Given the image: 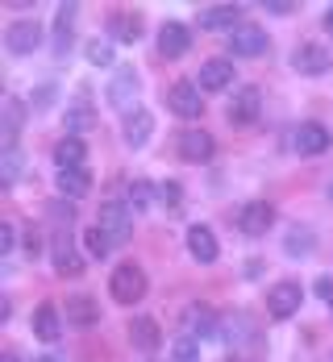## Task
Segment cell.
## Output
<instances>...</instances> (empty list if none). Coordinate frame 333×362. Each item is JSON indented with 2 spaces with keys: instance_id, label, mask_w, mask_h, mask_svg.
<instances>
[{
  "instance_id": "obj_23",
  "label": "cell",
  "mask_w": 333,
  "mask_h": 362,
  "mask_svg": "<svg viewBox=\"0 0 333 362\" xmlns=\"http://www.w3.org/2000/svg\"><path fill=\"white\" fill-rule=\"evenodd\" d=\"M83 158H88V150L79 138H63V142L54 146V163H59V171H71V167H83Z\"/></svg>"
},
{
  "instance_id": "obj_36",
  "label": "cell",
  "mask_w": 333,
  "mask_h": 362,
  "mask_svg": "<svg viewBox=\"0 0 333 362\" xmlns=\"http://www.w3.org/2000/svg\"><path fill=\"white\" fill-rule=\"evenodd\" d=\"M25 254H30V258L42 254V233H37V229H25Z\"/></svg>"
},
{
  "instance_id": "obj_37",
  "label": "cell",
  "mask_w": 333,
  "mask_h": 362,
  "mask_svg": "<svg viewBox=\"0 0 333 362\" xmlns=\"http://www.w3.org/2000/svg\"><path fill=\"white\" fill-rule=\"evenodd\" d=\"M92 125V112L83 109V105H75V112H71V129H88Z\"/></svg>"
},
{
  "instance_id": "obj_5",
  "label": "cell",
  "mask_w": 333,
  "mask_h": 362,
  "mask_svg": "<svg viewBox=\"0 0 333 362\" xmlns=\"http://www.w3.org/2000/svg\"><path fill=\"white\" fill-rule=\"evenodd\" d=\"M225 46H229V54H238V59H259V54H267V34H262L259 25H238Z\"/></svg>"
},
{
  "instance_id": "obj_25",
  "label": "cell",
  "mask_w": 333,
  "mask_h": 362,
  "mask_svg": "<svg viewBox=\"0 0 333 362\" xmlns=\"http://www.w3.org/2000/svg\"><path fill=\"white\" fill-rule=\"evenodd\" d=\"M75 8H79V4H59V13H54V50H59V54H67V46H71Z\"/></svg>"
},
{
  "instance_id": "obj_34",
  "label": "cell",
  "mask_w": 333,
  "mask_h": 362,
  "mask_svg": "<svg viewBox=\"0 0 333 362\" xmlns=\"http://www.w3.org/2000/svg\"><path fill=\"white\" fill-rule=\"evenodd\" d=\"M129 204H134V209H146L150 204V183H142V180L129 183Z\"/></svg>"
},
{
  "instance_id": "obj_16",
  "label": "cell",
  "mask_w": 333,
  "mask_h": 362,
  "mask_svg": "<svg viewBox=\"0 0 333 362\" xmlns=\"http://www.w3.org/2000/svg\"><path fill=\"white\" fill-rule=\"evenodd\" d=\"M329 129L325 125H317V121H308V125H300L296 129V150L300 154H325L329 150Z\"/></svg>"
},
{
  "instance_id": "obj_15",
  "label": "cell",
  "mask_w": 333,
  "mask_h": 362,
  "mask_svg": "<svg viewBox=\"0 0 333 362\" xmlns=\"http://www.w3.org/2000/svg\"><path fill=\"white\" fill-rule=\"evenodd\" d=\"M50 254H54V271H59V275H79V271H83V258H79V250H75V242L67 233L54 238Z\"/></svg>"
},
{
  "instance_id": "obj_28",
  "label": "cell",
  "mask_w": 333,
  "mask_h": 362,
  "mask_svg": "<svg viewBox=\"0 0 333 362\" xmlns=\"http://www.w3.org/2000/svg\"><path fill=\"white\" fill-rule=\"evenodd\" d=\"M83 242H88V254H92V258H109L112 254V238L100 229V225H92V229L83 233Z\"/></svg>"
},
{
  "instance_id": "obj_14",
  "label": "cell",
  "mask_w": 333,
  "mask_h": 362,
  "mask_svg": "<svg viewBox=\"0 0 333 362\" xmlns=\"http://www.w3.org/2000/svg\"><path fill=\"white\" fill-rule=\"evenodd\" d=\"M180 158H187V163L213 158V134H204V129H187V134H180Z\"/></svg>"
},
{
  "instance_id": "obj_30",
  "label": "cell",
  "mask_w": 333,
  "mask_h": 362,
  "mask_svg": "<svg viewBox=\"0 0 333 362\" xmlns=\"http://www.w3.org/2000/svg\"><path fill=\"white\" fill-rule=\"evenodd\" d=\"M17 175H21V150L13 146V150H4V158H0V180H4V187L17 180Z\"/></svg>"
},
{
  "instance_id": "obj_18",
  "label": "cell",
  "mask_w": 333,
  "mask_h": 362,
  "mask_svg": "<svg viewBox=\"0 0 333 362\" xmlns=\"http://www.w3.org/2000/svg\"><path fill=\"white\" fill-rule=\"evenodd\" d=\"M34 333H37V341H59L63 321H59V308H54V304H37V313H34Z\"/></svg>"
},
{
  "instance_id": "obj_1",
  "label": "cell",
  "mask_w": 333,
  "mask_h": 362,
  "mask_svg": "<svg viewBox=\"0 0 333 362\" xmlns=\"http://www.w3.org/2000/svg\"><path fill=\"white\" fill-rule=\"evenodd\" d=\"M109 291L117 304H138L142 296H146V275H142V267H134V262H125V267H117L109 275Z\"/></svg>"
},
{
  "instance_id": "obj_11",
  "label": "cell",
  "mask_w": 333,
  "mask_h": 362,
  "mask_svg": "<svg viewBox=\"0 0 333 362\" xmlns=\"http://www.w3.org/2000/svg\"><path fill=\"white\" fill-rule=\"evenodd\" d=\"M187 254H192V258H196V262H204V267H209V262H217V238H213V229H209V225H192V229H187Z\"/></svg>"
},
{
  "instance_id": "obj_32",
  "label": "cell",
  "mask_w": 333,
  "mask_h": 362,
  "mask_svg": "<svg viewBox=\"0 0 333 362\" xmlns=\"http://www.w3.org/2000/svg\"><path fill=\"white\" fill-rule=\"evenodd\" d=\"M88 63L109 67V63H112V46H109V42H92V46H88Z\"/></svg>"
},
{
  "instance_id": "obj_43",
  "label": "cell",
  "mask_w": 333,
  "mask_h": 362,
  "mask_svg": "<svg viewBox=\"0 0 333 362\" xmlns=\"http://www.w3.org/2000/svg\"><path fill=\"white\" fill-rule=\"evenodd\" d=\"M329 200H333V183H329Z\"/></svg>"
},
{
  "instance_id": "obj_27",
  "label": "cell",
  "mask_w": 333,
  "mask_h": 362,
  "mask_svg": "<svg viewBox=\"0 0 333 362\" xmlns=\"http://www.w3.org/2000/svg\"><path fill=\"white\" fill-rule=\"evenodd\" d=\"M184 321H187V329H192V333H200V337H213V333H217V317H213V308H209V304H192Z\"/></svg>"
},
{
  "instance_id": "obj_10",
  "label": "cell",
  "mask_w": 333,
  "mask_h": 362,
  "mask_svg": "<svg viewBox=\"0 0 333 362\" xmlns=\"http://www.w3.org/2000/svg\"><path fill=\"white\" fill-rule=\"evenodd\" d=\"M262 112V92L259 88H242L238 96H233V105H229V121L233 125H255Z\"/></svg>"
},
{
  "instance_id": "obj_3",
  "label": "cell",
  "mask_w": 333,
  "mask_h": 362,
  "mask_svg": "<svg viewBox=\"0 0 333 362\" xmlns=\"http://www.w3.org/2000/svg\"><path fill=\"white\" fill-rule=\"evenodd\" d=\"M300 304H304V291H300V284H292V279H284V284H275V288L267 291V308H271L275 321L296 317Z\"/></svg>"
},
{
  "instance_id": "obj_22",
  "label": "cell",
  "mask_w": 333,
  "mask_h": 362,
  "mask_svg": "<svg viewBox=\"0 0 333 362\" xmlns=\"http://www.w3.org/2000/svg\"><path fill=\"white\" fill-rule=\"evenodd\" d=\"M129 341H134L138 350L154 354V350H158V341H163V333H158V325H154V321L138 317V321H129Z\"/></svg>"
},
{
  "instance_id": "obj_33",
  "label": "cell",
  "mask_w": 333,
  "mask_h": 362,
  "mask_svg": "<svg viewBox=\"0 0 333 362\" xmlns=\"http://www.w3.org/2000/svg\"><path fill=\"white\" fill-rule=\"evenodd\" d=\"M308 250H312V233H308V229H304V233L292 229V233H288V254H308Z\"/></svg>"
},
{
  "instance_id": "obj_2",
  "label": "cell",
  "mask_w": 333,
  "mask_h": 362,
  "mask_svg": "<svg viewBox=\"0 0 333 362\" xmlns=\"http://www.w3.org/2000/svg\"><path fill=\"white\" fill-rule=\"evenodd\" d=\"M105 100H109V109L117 112H138V75L134 71H117L109 79V92H105Z\"/></svg>"
},
{
  "instance_id": "obj_19",
  "label": "cell",
  "mask_w": 333,
  "mask_h": 362,
  "mask_svg": "<svg viewBox=\"0 0 333 362\" xmlns=\"http://www.w3.org/2000/svg\"><path fill=\"white\" fill-rule=\"evenodd\" d=\"M200 30H238V4H213L200 13Z\"/></svg>"
},
{
  "instance_id": "obj_17",
  "label": "cell",
  "mask_w": 333,
  "mask_h": 362,
  "mask_svg": "<svg viewBox=\"0 0 333 362\" xmlns=\"http://www.w3.org/2000/svg\"><path fill=\"white\" fill-rule=\"evenodd\" d=\"M150 134H154V117H150V109H138V112H129L125 117V142L134 146H146L150 142Z\"/></svg>"
},
{
  "instance_id": "obj_42",
  "label": "cell",
  "mask_w": 333,
  "mask_h": 362,
  "mask_svg": "<svg viewBox=\"0 0 333 362\" xmlns=\"http://www.w3.org/2000/svg\"><path fill=\"white\" fill-rule=\"evenodd\" d=\"M37 362H59V358H37Z\"/></svg>"
},
{
  "instance_id": "obj_41",
  "label": "cell",
  "mask_w": 333,
  "mask_h": 362,
  "mask_svg": "<svg viewBox=\"0 0 333 362\" xmlns=\"http://www.w3.org/2000/svg\"><path fill=\"white\" fill-rule=\"evenodd\" d=\"M0 362H17V354H4V358H0Z\"/></svg>"
},
{
  "instance_id": "obj_24",
  "label": "cell",
  "mask_w": 333,
  "mask_h": 362,
  "mask_svg": "<svg viewBox=\"0 0 333 362\" xmlns=\"http://www.w3.org/2000/svg\"><path fill=\"white\" fill-rule=\"evenodd\" d=\"M142 30H146L142 13H117V17H112V37H117V42H138Z\"/></svg>"
},
{
  "instance_id": "obj_38",
  "label": "cell",
  "mask_w": 333,
  "mask_h": 362,
  "mask_svg": "<svg viewBox=\"0 0 333 362\" xmlns=\"http://www.w3.org/2000/svg\"><path fill=\"white\" fill-rule=\"evenodd\" d=\"M13 246H17V242H13V225L4 221V225H0V254H8Z\"/></svg>"
},
{
  "instance_id": "obj_31",
  "label": "cell",
  "mask_w": 333,
  "mask_h": 362,
  "mask_svg": "<svg viewBox=\"0 0 333 362\" xmlns=\"http://www.w3.org/2000/svg\"><path fill=\"white\" fill-rule=\"evenodd\" d=\"M158 200H163L167 213H184V192H180V183H163V187H158Z\"/></svg>"
},
{
  "instance_id": "obj_12",
  "label": "cell",
  "mask_w": 333,
  "mask_h": 362,
  "mask_svg": "<svg viewBox=\"0 0 333 362\" xmlns=\"http://www.w3.org/2000/svg\"><path fill=\"white\" fill-rule=\"evenodd\" d=\"M187 46H192V34H187V25H180V21H167V25L158 30V50H163L167 59H184Z\"/></svg>"
},
{
  "instance_id": "obj_8",
  "label": "cell",
  "mask_w": 333,
  "mask_h": 362,
  "mask_svg": "<svg viewBox=\"0 0 333 362\" xmlns=\"http://www.w3.org/2000/svg\"><path fill=\"white\" fill-rule=\"evenodd\" d=\"M96 225H100V229L112 238V246L129 242V233H134V217H129V209H125V204H105Z\"/></svg>"
},
{
  "instance_id": "obj_9",
  "label": "cell",
  "mask_w": 333,
  "mask_h": 362,
  "mask_svg": "<svg viewBox=\"0 0 333 362\" xmlns=\"http://www.w3.org/2000/svg\"><path fill=\"white\" fill-rule=\"evenodd\" d=\"M167 109L175 117H200L204 112V100H200V83H175L167 92Z\"/></svg>"
},
{
  "instance_id": "obj_20",
  "label": "cell",
  "mask_w": 333,
  "mask_h": 362,
  "mask_svg": "<svg viewBox=\"0 0 333 362\" xmlns=\"http://www.w3.org/2000/svg\"><path fill=\"white\" fill-rule=\"evenodd\" d=\"M67 321H71V325H79V329L96 325V321H100L96 300H92V296H71V300H67Z\"/></svg>"
},
{
  "instance_id": "obj_26",
  "label": "cell",
  "mask_w": 333,
  "mask_h": 362,
  "mask_svg": "<svg viewBox=\"0 0 333 362\" xmlns=\"http://www.w3.org/2000/svg\"><path fill=\"white\" fill-rule=\"evenodd\" d=\"M21 121H25V105H21L17 96H8V100H4V150L17 146V129H21Z\"/></svg>"
},
{
  "instance_id": "obj_6",
  "label": "cell",
  "mask_w": 333,
  "mask_h": 362,
  "mask_svg": "<svg viewBox=\"0 0 333 362\" xmlns=\"http://www.w3.org/2000/svg\"><path fill=\"white\" fill-rule=\"evenodd\" d=\"M4 46H8V54H34L42 46V25L37 21H13L4 30Z\"/></svg>"
},
{
  "instance_id": "obj_35",
  "label": "cell",
  "mask_w": 333,
  "mask_h": 362,
  "mask_svg": "<svg viewBox=\"0 0 333 362\" xmlns=\"http://www.w3.org/2000/svg\"><path fill=\"white\" fill-rule=\"evenodd\" d=\"M71 217H75L71 204H50V221L54 225H71Z\"/></svg>"
},
{
  "instance_id": "obj_21",
  "label": "cell",
  "mask_w": 333,
  "mask_h": 362,
  "mask_svg": "<svg viewBox=\"0 0 333 362\" xmlns=\"http://www.w3.org/2000/svg\"><path fill=\"white\" fill-rule=\"evenodd\" d=\"M59 192L67 196V200H79V196H88L92 192V180H88V167H71V171H59Z\"/></svg>"
},
{
  "instance_id": "obj_7",
  "label": "cell",
  "mask_w": 333,
  "mask_h": 362,
  "mask_svg": "<svg viewBox=\"0 0 333 362\" xmlns=\"http://www.w3.org/2000/svg\"><path fill=\"white\" fill-rule=\"evenodd\" d=\"M271 225H275V209H271L267 200H250V204L238 213V229H242L246 238H262Z\"/></svg>"
},
{
  "instance_id": "obj_29",
  "label": "cell",
  "mask_w": 333,
  "mask_h": 362,
  "mask_svg": "<svg viewBox=\"0 0 333 362\" xmlns=\"http://www.w3.org/2000/svg\"><path fill=\"white\" fill-rule=\"evenodd\" d=\"M171 362H200V341L196 337H180L171 346Z\"/></svg>"
},
{
  "instance_id": "obj_4",
  "label": "cell",
  "mask_w": 333,
  "mask_h": 362,
  "mask_svg": "<svg viewBox=\"0 0 333 362\" xmlns=\"http://www.w3.org/2000/svg\"><path fill=\"white\" fill-rule=\"evenodd\" d=\"M292 67H296L300 75H325L333 67V54L321 42H300V50L292 54Z\"/></svg>"
},
{
  "instance_id": "obj_39",
  "label": "cell",
  "mask_w": 333,
  "mask_h": 362,
  "mask_svg": "<svg viewBox=\"0 0 333 362\" xmlns=\"http://www.w3.org/2000/svg\"><path fill=\"white\" fill-rule=\"evenodd\" d=\"M267 8H271V13H292L296 4H292V0H267Z\"/></svg>"
},
{
  "instance_id": "obj_13",
  "label": "cell",
  "mask_w": 333,
  "mask_h": 362,
  "mask_svg": "<svg viewBox=\"0 0 333 362\" xmlns=\"http://www.w3.org/2000/svg\"><path fill=\"white\" fill-rule=\"evenodd\" d=\"M233 83V63L229 59H209L200 63V88L204 92H225Z\"/></svg>"
},
{
  "instance_id": "obj_40",
  "label": "cell",
  "mask_w": 333,
  "mask_h": 362,
  "mask_svg": "<svg viewBox=\"0 0 333 362\" xmlns=\"http://www.w3.org/2000/svg\"><path fill=\"white\" fill-rule=\"evenodd\" d=\"M325 30L333 34V4H329V13H325Z\"/></svg>"
}]
</instances>
